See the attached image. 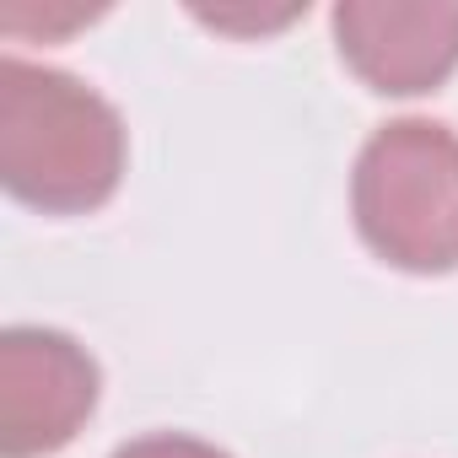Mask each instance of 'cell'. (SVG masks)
I'll return each mask as SVG.
<instances>
[{
    "instance_id": "obj_3",
    "label": "cell",
    "mask_w": 458,
    "mask_h": 458,
    "mask_svg": "<svg viewBox=\"0 0 458 458\" xmlns=\"http://www.w3.org/2000/svg\"><path fill=\"white\" fill-rule=\"evenodd\" d=\"M98 410V361L60 329L17 324L0 335V453H60Z\"/></svg>"
},
{
    "instance_id": "obj_4",
    "label": "cell",
    "mask_w": 458,
    "mask_h": 458,
    "mask_svg": "<svg viewBox=\"0 0 458 458\" xmlns=\"http://www.w3.org/2000/svg\"><path fill=\"white\" fill-rule=\"evenodd\" d=\"M335 44L372 92H431L458 71V0H340Z\"/></svg>"
},
{
    "instance_id": "obj_1",
    "label": "cell",
    "mask_w": 458,
    "mask_h": 458,
    "mask_svg": "<svg viewBox=\"0 0 458 458\" xmlns=\"http://www.w3.org/2000/svg\"><path fill=\"white\" fill-rule=\"evenodd\" d=\"M124 173V119L87 81L0 60V183L44 216L98 210Z\"/></svg>"
},
{
    "instance_id": "obj_2",
    "label": "cell",
    "mask_w": 458,
    "mask_h": 458,
    "mask_svg": "<svg viewBox=\"0 0 458 458\" xmlns=\"http://www.w3.org/2000/svg\"><path fill=\"white\" fill-rule=\"evenodd\" d=\"M356 233L410 276L458 270V135L437 119L383 124L351 173Z\"/></svg>"
},
{
    "instance_id": "obj_5",
    "label": "cell",
    "mask_w": 458,
    "mask_h": 458,
    "mask_svg": "<svg viewBox=\"0 0 458 458\" xmlns=\"http://www.w3.org/2000/svg\"><path fill=\"white\" fill-rule=\"evenodd\" d=\"M114 458H226V453L216 442H199V437H183V431H157V437L124 442Z\"/></svg>"
}]
</instances>
